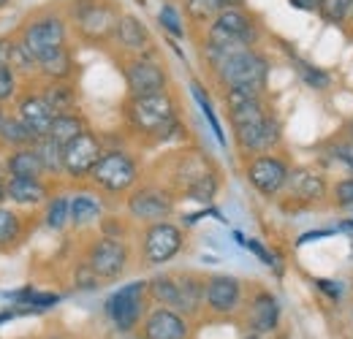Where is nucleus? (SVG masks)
Segmentation results:
<instances>
[{
  "mask_svg": "<svg viewBox=\"0 0 353 339\" xmlns=\"http://www.w3.org/2000/svg\"><path fill=\"white\" fill-rule=\"evenodd\" d=\"M176 193L179 201L212 207L223 190V171L218 161L201 147H179L163 158V171L155 174Z\"/></svg>",
  "mask_w": 353,
  "mask_h": 339,
  "instance_id": "f03ea898",
  "label": "nucleus"
},
{
  "mask_svg": "<svg viewBox=\"0 0 353 339\" xmlns=\"http://www.w3.org/2000/svg\"><path fill=\"white\" fill-rule=\"evenodd\" d=\"M90 127V120L85 117V112L79 109V112H65V114H57L54 120H52V127H49V138H54L57 144H68V141H74L77 136H82L85 130Z\"/></svg>",
  "mask_w": 353,
  "mask_h": 339,
  "instance_id": "473e14b6",
  "label": "nucleus"
},
{
  "mask_svg": "<svg viewBox=\"0 0 353 339\" xmlns=\"http://www.w3.org/2000/svg\"><path fill=\"white\" fill-rule=\"evenodd\" d=\"M11 3H14V0H0V11H3V8H8Z\"/></svg>",
  "mask_w": 353,
  "mask_h": 339,
  "instance_id": "4d7b16f0",
  "label": "nucleus"
},
{
  "mask_svg": "<svg viewBox=\"0 0 353 339\" xmlns=\"http://www.w3.org/2000/svg\"><path fill=\"white\" fill-rule=\"evenodd\" d=\"M291 169H294V161H291V155L285 150L261 152V155H253V158H245L242 161V176H245V182L264 201H277L283 196Z\"/></svg>",
  "mask_w": 353,
  "mask_h": 339,
  "instance_id": "f8f14e48",
  "label": "nucleus"
},
{
  "mask_svg": "<svg viewBox=\"0 0 353 339\" xmlns=\"http://www.w3.org/2000/svg\"><path fill=\"white\" fill-rule=\"evenodd\" d=\"M17 315H22L19 309H6V312H0V323H8V320H14Z\"/></svg>",
  "mask_w": 353,
  "mask_h": 339,
  "instance_id": "603ef678",
  "label": "nucleus"
},
{
  "mask_svg": "<svg viewBox=\"0 0 353 339\" xmlns=\"http://www.w3.org/2000/svg\"><path fill=\"white\" fill-rule=\"evenodd\" d=\"M98 234H106V236H114V239H131V234H136L133 223L128 220V214H106L98 228Z\"/></svg>",
  "mask_w": 353,
  "mask_h": 339,
  "instance_id": "a19ab883",
  "label": "nucleus"
},
{
  "mask_svg": "<svg viewBox=\"0 0 353 339\" xmlns=\"http://www.w3.org/2000/svg\"><path fill=\"white\" fill-rule=\"evenodd\" d=\"M103 150H106V138L92 127H88L74 141H68L63 147V179L71 185H88L90 174L101 161Z\"/></svg>",
  "mask_w": 353,
  "mask_h": 339,
  "instance_id": "a211bd4d",
  "label": "nucleus"
},
{
  "mask_svg": "<svg viewBox=\"0 0 353 339\" xmlns=\"http://www.w3.org/2000/svg\"><path fill=\"white\" fill-rule=\"evenodd\" d=\"M176 288H179V312L188 315L190 320H204V288H207V274L196 269H179L174 271Z\"/></svg>",
  "mask_w": 353,
  "mask_h": 339,
  "instance_id": "393cba45",
  "label": "nucleus"
},
{
  "mask_svg": "<svg viewBox=\"0 0 353 339\" xmlns=\"http://www.w3.org/2000/svg\"><path fill=\"white\" fill-rule=\"evenodd\" d=\"M340 136H343V138H348V141L353 144V117L348 120V123H345V125L340 127Z\"/></svg>",
  "mask_w": 353,
  "mask_h": 339,
  "instance_id": "3c124183",
  "label": "nucleus"
},
{
  "mask_svg": "<svg viewBox=\"0 0 353 339\" xmlns=\"http://www.w3.org/2000/svg\"><path fill=\"white\" fill-rule=\"evenodd\" d=\"M182 11H185L190 28L204 30L223 11V0H182Z\"/></svg>",
  "mask_w": 353,
  "mask_h": 339,
  "instance_id": "e433bc0d",
  "label": "nucleus"
},
{
  "mask_svg": "<svg viewBox=\"0 0 353 339\" xmlns=\"http://www.w3.org/2000/svg\"><path fill=\"white\" fill-rule=\"evenodd\" d=\"M8 68L22 79V82H33L39 79V57L11 33V52H8Z\"/></svg>",
  "mask_w": 353,
  "mask_h": 339,
  "instance_id": "f704fd0d",
  "label": "nucleus"
},
{
  "mask_svg": "<svg viewBox=\"0 0 353 339\" xmlns=\"http://www.w3.org/2000/svg\"><path fill=\"white\" fill-rule=\"evenodd\" d=\"M36 150H39V155H41V161H44L46 166V174H49V179H63V144H57L54 138H49V136H41L39 141H36Z\"/></svg>",
  "mask_w": 353,
  "mask_h": 339,
  "instance_id": "58836bf2",
  "label": "nucleus"
},
{
  "mask_svg": "<svg viewBox=\"0 0 353 339\" xmlns=\"http://www.w3.org/2000/svg\"><path fill=\"white\" fill-rule=\"evenodd\" d=\"M147 176L141 155L125 147V144H106L101 161L95 163V169L90 174L88 185L95 187L101 196H106L109 201H120L131 193L133 187Z\"/></svg>",
  "mask_w": 353,
  "mask_h": 339,
  "instance_id": "7ed1b4c3",
  "label": "nucleus"
},
{
  "mask_svg": "<svg viewBox=\"0 0 353 339\" xmlns=\"http://www.w3.org/2000/svg\"><path fill=\"white\" fill-rule=\"evenodd\" d=\"M242 247H248V250L256 255L266 269H272L274 274H283V255L274 253V250H269L261 239H256V236H245V245H242Z\"/></svg>",
  "mask_w": 353,
  "mask_h": 339,
  "instance_id": "79ce46f5",
  "label": "nucleus"
},
{
  "mask_svg": "<svg viewBox=\"0 0 353 339\" xmlns=\"http://www.w3.org/2000/svg\"><path fill=\"white\" fill-rule=\"evenodd\" d=\"M14 36L39 60L63 46H71V39H74L63 3H46V6L33 8L30 14H25L22 22L14 28Z\"/></svg>",
  "mask_w": 353,
  "mask_h": 339,
  "instance_id": "39448f33",
  "label": "nucleus"
},
{
  "mask_svg": "<svg viewBox=\"0 0 353 339\" xmlns=\"http://www.w3.org/2000/svg\"><path fill=\"white\" fill-rule=\"evenodd\" d=\"M312 285L318 294L329 298L332 304H340L343 296H345V282L343 280H329V277H312Z\"/></svg>",
  "mask_w": 353,
  "mask_h": 339,
  "instance_id": "a18cd8bd",
  "label": "nucleus"
},
{
  "mask_svg": "<svg viewBox=\"0 0 353 339\" xmlns=\"http://www.w3.org/2000/svg\"><path fill=\"white\" fill-rule=\"evenodd\" d=\"M345 33L353 39V8H351V19H348V28H345Z\"/></svg>",
  "mask_w": 353,
  "mask_h": 339,
  "instance_id": "6e6d98bb",
  "label": "nucleus"
},
{
  "mask_svg": "<svg viewBox=\"0 0 353 339\" xmlns=\"http://www.w3.org/2000/svg\"><path fill=\"white\" fill-rule=\"evenodd\" d=\"M329 207L337 212H353V174L337 176L329 187Z\"/></svg>",
  "mask_w": 353,
  "mask_h": 339,
  "instance_id": "ea45409f",
  "label": "nucleus"
},
{
  "mask_svg": "<svg viewBox=\"0 0 353 339\" xmlns=\"http://www.w3.org/2000/svg\"><path fill=\"white\" fill-rule=\"evenodd\" d=\"M41 225L52 234H63L71 228V193L68 190H54V196L49 198L41 209Z\"/></svg>",
  "mask_w": 353,
  "mask_h": 339,
  "instance_id": "c85d7f7f",
  "label": "nucleus"
},
{
  "mask_svg": "<svg viewBox=\"0 0 353 339\" xmlns=\"http://www.w3.org/2000/svg\"><path fill=\"white\" fill-rule=\"evenodd\" d=\"M117 68L125 82V95H155L163 90H172V74L169 65L161 60L158 52L150 54H136V57H117Z\"/></svg>",
  "mask_w": 353,
  "mask_h": 339,
  "instance_id": "4468645a",
  "label": "nucleus"
},
{
  "mask_svg": "<svg viewBox=\"0 0 353 339\" xmlns=\"http://www.w3.org/2000/svg\"><path fill=\"white\" fill-rule=\"evenodd\" d=\"M109 204H114V201L101 196L95 187L79 185L77 190H71V228L77 234L98 228V223L109 214Z\"/></svg>",
  "mask_w": 353,
  "mask_h": 339,
  "instance_id": "5701e85b",
  "label": "nucleus"
},
{
  "mask_svg": "<svg viewBox=\"0 0 353 339\" xmlns=\"http://www.w3.org/2000/svg\"><path fill=\"white\" fill-rule=\"evenodd\" d=\"M133 236H136L139 269H161L188 247V228L182 223H174L172 217L150 225H136Z\"/></svg>",
  "mask_w": 353,
  "mask_h": 339,
  "instance_id": "423d86ee",
  "label": "nucleus"
},
{
  "mask_svg": "<svg viewBox=\"0 0 353 339\" xmlns=\"http://www.w3.org/2000/svg\"><path fill=\"white\" fill-rule=\"evenodd\" d=\"M109 52L117 60V57H136V54L158 52V46H155L150 28L144 25V19L139 14L123 11V17H120V22L114 28V36L109 41Z\"/></svg>",
  "mask_w": 353,
  "mask_h": 339,
  "instance_id": "aec40b11",
  "label": "nucleus"
},
{
  "mask_svg": "<svg viewBox=\"0 0 353 339\" xmlns=\"http://www.w3.org/2000/svg\"><path fill=\"white\" fill-rule=\"evenodd\" d=\"M39 136L25 125L14 112H6V117L0 120V152L8 150H19V147H30L36 144Z\"/></svg>",
  "mask_w": 353,
  "mask_h": 339,
  "instance_id": "7c9ffc66",
  "label": "nucleus"
},
{
  "mask_svg": "<svg viewBox=\"0 0 353 339\" xmlns=\"http://www.w3.org/2000/svg\"><path fill=\"white\" fill-rule=\"evenodd\" d=\"M79 258L95 271V277L101 282H117L131 271L136 250H133L128 239H114V236H106V234H95V236L85 239Z\"/></svg>",
  "mask_w": 353,
  "mask_h": 339,
  "instance_id": "1a4fd4ad",
  "label": "nucleus"
},
{
  "mask_svg": "<svg viewBox=\"0 0 353 339\" xmlns=\"http://www.w3.org/2000/svg\"><path fill=\"white\" fill-rule=\"evenodd\" d=\"M74 46H63L39 60V79H77Z\"/></svg>",
  "mask_w": 353,
  "mask_h": 339,
  "instance_id": "c756f323",
  "label": "nucleus"
},
{
  "mask_svg": "<svg viewBox=\"0 0 353 339\" xmlns=\"http://www.w3.org/2000/svg\"><path fill=\"white\" fill-rule=\"evenodd\" d=\"M231 141H234V150H236L239 161H245V158H253V155H261V152L283 150L285 127H283L280 114L272 112V114H266L256 123L231 127Z\"/></svg>",
  "mask_w": 353,
  "mask_h": 339,
  "instance_id": "f3484780",
  "label": "nucleus"
},
{
  "mask_svg": "<svg viewBox=\"0 0 353 339\" xmlns=\"http://www.w3.org/2000/svg\"><path fill=\"white\" fill-rule=\"evenodd\" d=\"M351 320H353V304H351Z\"/></svg>",
  "mask_w": 353,
  "mask_h": 339,
  "instance_id": "bf43d9fd",
  "label": "nucleus"
},
{
  "mask_svg": "<svg viewBox=\"0 0 353 339\" xmlns=\"http://www.w3.org/2000/svg\"><path fill=\"white\" fill-rule=\"evenodd\" d=\"M3 163H6V174L8 176H28V179H41L49 176L46 166L36 150V144L30 147H19V150H8L3 155Z\"/></svg>",
  "mask_w": 353,
  "mask_h": 339,
  "instance_id": "cd10ccee",
  "label": "nucleus"
},
{
  "mask_svg": "<svg viewBox=\"0 0 353 339\" xmlns=\"http://www.w3.org/2000/svg\"><path fill=\"white\" fill-rule=\"evenodd\" d=\"M150 307H152V301H150V291H147V280H133L106 296L103 315L117 334L133 337L139 331L141 320L147 318Z\"/></svg>",
  "mask_w": 353,
  "mask_h": 339,
  "instance_id": "9d476101",
  "label": "nucleus"
},
{
  "mask_svg": "<svg viewBox=\"0 0 353 339\" xmlns=\"http://www.w3.org/2000/svg\"><path fill=\"white\" fill-rule=\"evenodd\" d=\"M242 6H248L245 0H223V8H242Z\"/></svg>",
  "mask_w": 353,
  "mask_h": 339,
  "instance_id": "864d4df0",
  "label": "nucleus"
},
{
  "mask_svg": "<svg viewBox=\"0 0 353 339\" xmlns=\"http://www.w3.org/2000/svg\"><path fill=\"white\" fill-rule=\"evenodd\" d=\"M283 52L288 54L294 74L299 76V82L307 87V90H312V92H329V90L334 87V76H332V71H326V68H321V65H315V63L305 60L299 52H294V49H291V46H285V43H283Z\"/></svg>",
  "mask_w": 353,
  "mask_h": 339,
  "instance_id": "bb28decb",
  "label": "nucleus"
},
{
  "mask_svg": "<svg viewBox=\"0 0 353 339\" xmlns=\"http://www.w3.org/2000/svg\"><path fill=\"white\" fill-rule=\"evenodd\" d=\"M33 85L46 103L54 109V114L82 109V92H79L77 79H33Z\"/></svg>",
  "mask_w": 353,
  "mask_h": 339,
  "instance_id": "a878e982",
  "label": "nucleus"
},
{
  "mask_svg": "<svg viewBox=\"0 0 353 339\" xmlns=\"http://www.w3.org/2000/svg\"><path fill=\"white\" fill-rule=\"evenodd\" d=\"M248 282L236 274H207L204 288V320H239L248 298Z\"/></svg>",
  "mask_w": 353,
  "mask_h": 339,
  "instance_id": "2eb2a0df",
  "label": "nucleus"
},
{
  "mask_svg": "<svg viewBox=\"0 0 353 339\" xmlns=\"http://www.w3.org/2000/svg\"><path fill=\"white\" fill-rule=\"evenodd\" d=\"M176 204H179L176 193L158 176H144L123 198V209L133 225H150V223L169 220L176 214Z\"/></svg>",
  "mask_w": 353,
  "mask_h": 339,
  "instance_id": "6e6552de",
  "label": "nucleus"
},
{
  "mask_svg": "<svg viewBox=\"0 0 353 339\" xmlns=\"http://www.w3.org/2000/svg\"><path fill=\"white\" fill-rule=\"evenodd\" d=\"M190 95H193V101H196V106L201 109V114H204V120L210 123V130H212V136H215V141H218L221 147H228V138H225V133H223V125H221V120H218V114H215V106H212V98H210V92H207V87L201 85L199 79H193V82H190Z\"/></svg>",
  "mask_w": 353,
  "mask_h": 339,
  "instance_id": "c9c22d12",
  "label": "nucleus"
},
{
  "mask_svg": "<svg viewBox=\"0 0 353 339\" xmlns=\"http://www.w3.org/2000/svg\"><path fill=\"white\" fill-rule=\"evenodd\" d=\"M147 291H150V301L158 307H172L179 312V288H176L174 271H158L147 280Z\"/></svg>",
  "mask_w": 353,
  "mask_h": 339,
  "instance_id": "72a5a7b5",
  "label": "nucleus"
},
{
  "mask_svg": "<svg viewBox=\"0 0 353 339\" xmlns=\"http://www.w3.org/2000/svg\"><path fill=\"white\" fill-rule=\"evenodd\" d=\"M123 130L136 147H163L179 138L182 130V103L179 95L172 90L155 95L128 98L120 106Z\"/></svg>",
  "mask_w": 353,
  "mask_h": 339,
  "instance_id": "f257e3e1",
  "label": "nucleus"
},
{
  "mask_svg": "<svg viewBox=\"0 0 353 339\" xmlns=\"http://www.w3.org/2000/svg\"><path fill=\"white\" fill-rule=\"evenodd\" d=\"M8 52H11V36H0V68H8Z\"/></svg>",
  "mask_w": 353,
  "mask_h": 339,
  "instance_id": "09e8293b",
  "label": "nucleus"
},
{
  "mask_svg": "<svg viewBox=\"0 0 353 339\" xmlns=\"http://www.w3.org/2000/svg\"><path fill=\"white\" fill-rule=\"evenodd\" d=\"M25 82L11 71V68H0V106H8L17 101V95L22 92Z\"/></svg>",
  "mask_w": 353,
  "mask_h": 339,
  "instance_id": "37998d69",
  "label": "nucleus"
},
{
  "mask_svg": "<svg viewBox=\"0 0 353 339\" xmlns=\"http://www.w3.org/2000/svg\"><path fill=\"white\" fill-rule=\"evenodd\" d=\"M351 8L353 0H323L321 8H318V19L329 28H340L345 30L348 28V19H351Z\"/></svg>",
  "mask_w": 353,
  "mask_h": 339,
  "instance_id": "4c0bfd02",
  "label": "nucleus"
},
{
  "mask_svg": "<svg viewBox=\"0 0 353 339\" xmlns=\"http://www.w3.org/2000/svg\"><path fill=\"white\" fill-rule=\"evenodd\" d=\"M321 3H323V0H288V6H291V8L305 11V14H318Z\"/></svg>",
  "mask_w": 353,
  "mask_h": 339,
  "instance_id": "de8ad7c7",
  "label": "nucleus"
},
{
  "mask_svg": "<svg viewBox=\"0 0 353 339\" xmlns=\"http://www.w3.org/2000/svg\"><path fill=\"white\" fill-rule=\"evenodd\" d=\"M57 187H60V182L49 179V176H41V179L8 176L6 179V204L25 209V212H41Z\"/></svg>",
  "mask_w": 353,
  "mask_h": 339,
  "instance_id": "412c9836",
  "label": "nucleus"
},
{
  "mask_svg": "<svg viewBox=\"0 0 353 339\" xmlns=\"http://www.w3.org/2000/svg\"><path fill=\"white\" fill-rule=\"evenodd\" d=\"M196 334V320L188 315L176 312L172 307H158L152 304L147 318L141 320L139 331L133 334L136 339H193Z\"/></svg>",
  "mask_w": 353,
  "mask_h": 339,
  "instance_id": "6ab92c4d",
  "label": "nucleus"
},
{
  "mask_svg": "<svg viewBox=\"0 0 353 339\" xmlns=\"http://www.w3.org/2000/svg\"><path fill=\"white\" fill-rule=\"evenodd\" d=\"M334 231H340V228H321V231H307V234H302V236L296 239V245H307V242H315V239H326V236H332Z\"/></svg>",
  "mask_w": 353,
  "mask_h": 339,
  "instance_id": "49530a36",
  "label": "nucleus"
},
{
  "mask_svg": "<svg viewBox=\"0 0 353 339\" xmlns=\"http://www.w3.org/2000/svg\"><path fill=\"white\" fill-rule=\"evenodd\" d=\"M329 187L332 179L326 176V171L318 166H294L288 174L285 190L277 198V204L285 212H307L315 207L329 204Z\"/></svg>",
  "mask_w": 353,
  "mask_h": 339,
  "instance_id": "ddd939ff",
  "label": "nucleus"
},
{
  "mask_svg": "<svg viewBox=\"0 0 353 339\" xmlns=\"http://www.w3.org/2000/svg\"><path fill=\"white\" fill-rule=\"evenodd\" d=\"M63 8L74 41L95 49H109L114 28L125 11L120 0H63Z\"/></svg>",
  "mask_w": 353,
  "mask_h": 339,
  "instance_id": "20e7f679",
  "label": "nucleus"
},
{
  "mask_svg": "<svg viewBox=\"0 0 353 339\" xmlns=\"http://www.w3.org/2000/svg\"><path fill=\"white\" fill-rule=\"evenodd\" d=\"M248 334H259V337H277L280 326H283V304L274 291H269L261 282H253L248 288L245 298V309L236 320Z\"/></svg>",
  "mask_w": 353,
  "mask_h": 339,
  "instance_id": "dca6fc26",
  "label": "nucleus"
},
{
  "mask_svg": "<svg viewBox=\"0 0 353 339\" xmlns=\"http://www.w3.org/2000/svg\"><path fill=\"white\" fill-rule=\"evenodd\" d=\"M41 223L39 212H25L11 204L0 207V258L17 253L33 234V228Z\"/></svg>",
  "mask_w": 353,
  "mask_h": 339,
  "instance_id": "4be33fe9",
  "label": "nucleus"
},
{
  "mask_svg": "<svg viewBox=\"0 0 353 339\" xmlns=\"http://www.w3.org/2000/svg\"><path fill=\"white\" fill-rule=\"evenodd\" d=\"M11 112H14L25 125L30 127L39 138L49 133L52 120L57 117V114H54V109H52L44 98H41V92L36 90L33 82H25L22 92H19V95H17V101L11 103Z\"/></svg>",
  "mask_w": 353,
  "mask_h": 339,
  "instance_id": "b1692460",
  "label": "nucleus"
},
{
  "mask_svg": "<svg viewBox=\"0 0 353 339\" xmlns=\"http://www.w3.org/2000/svg\"><path fill=\"white\" fill-rule=\"evenodd\" d=\"M155 19H158V28L172 41H185L190 36V22H188L182 6H176L174 0H163L161 8H158V14H155Z\"/></svg>",
  "mask_w": 353,
  "mask_h": 339,
  "instance_id": "2f4dec72",
  "label": "nucleus"
},
{
  "mask_svg": "<svg viewBox=\"0 0 353 339\" xmlns=\"http://www.w3.org/2000/svg\"><path fill=\"white\" fill-rule=\"evenodd\" d=\"M269 76H272V57L261 46H248V49L231 54L215 74H210L218 92L221 90L269 92Z\"/></svg>",
  "mask_w": 353,
  "mask_h": 339,
  "instance_id": "0eeeda50",
  "label": "nucleus"
},
{
  "mask_svg": "<svg viewBox=\"0 0 353 339\" xmlns=\"http://www.w3.org/2000/svg\"><path fill=\"white\" fill-rule=\"evenodd\" d=\"M199 39L225 43V46H236V49L261 46V41H264V25H261L259 14H253L248 6H242V8H223L221 14L201 30Z\"/></svg>",
  "mask_w": 353,
  "mask_h": 339,
  "instance_id": "9b49d317",
  "label": "nucleus"
},
{
  "mask_svg": "<svg viewBox=\"0 0 353 339\" xmlns=\"http://www.w3.org/2000/svg\"><path fill=\"white\" fill-rule=\"evenodd\" d=\"M6 179H8V174H6V163L0 158V207L6 204Z\"/></svg>",
  "mask_w": 353,
  "mask_h": 339,
  "instance_id": "8fccbe9b",
  "label": "nucleus"
},
{
  "mask_svg": "<svg viewBox=\"0 0 353 339\" xmlns=\"http://www.w3.org/2000/svg\"><path fill=\"white\" fill-rule=\"evenodd\" d=\"M44 339H68V337H65V334H60V331H49Z\"/></svg>",
  "mask_w": 353,
  "mask_h": 339,
  "instance_id": "5fc2aeb1",
  "label": "nucleus"
},
{
  "mask_svg": "<svg viewBox=\"0 0 353 339\" xmlns=\"http://www.w3.org/2000/svg\"><path fill=\"white\" fill-rule=\"evenodd\" d=\"M242 339H266V337H259V334H248V331H245V337Z\"/></svg>",
  "mask_w": 353,
  "mask_h": 339,
  "instance_id": "13d9d810",
  "label": "nucleus"
},
{
  "mask_svg": "<svg viewBox=\"0 0 353 339\" xmlns=\"http://www.w3.org/2000/svg\"><path fill=\"white\" fill-rule=\"evenodd\" d=\"M101 285H103V282L95 277V271L79 258V260H77V269H74V291H98Z\"/></svg>",
  "mask_w": 353,
  "mask_h": 339,
  "instance_id": "c03bdc74",
  "label": "nucleus"
}]
</instances>
